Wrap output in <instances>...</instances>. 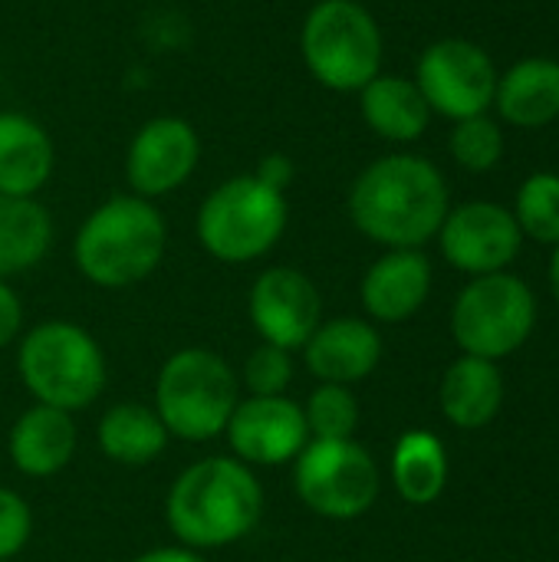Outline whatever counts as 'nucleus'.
I'll return each mask as SVG.
<instances>
[{
    "instance_id": "1",
    "label": "nucleus",
    "mask_w": 559,
    "mask_h": 562,
    "mask_svg": "<svg viewBox=\"0 0 559 562\" xmlns=\"http://www.w3.org/2000/svg\"><path fill=\"white\" fill-rule=\"evenodd\" d=\"M349 214L369 240L392 250H415L441 231L448 217V188L432 161L389 155L356 178Z\"/></svg>"
},
{
    "instance_id": "2",
    "label": "nucleus",
    "mask_w": 559,
    "mask_h": 562,
    "mask_svg": "<svg viewBox=\"0 0 559 562\" xmlns=\"http://www.w3.org/2000/svg\"><path fill=\"white\" fill-rule=\"evenodd\" d=\"M264 517V491L237 458H204L178 474L168 494V527L188 550L244 540Z\"/></svg>"
},
{
    "instance_id": "3",
    "label": "nucleus",
    "mask_w": 559,
    "mask_h": 562,
    "mask_svg": "<svg viewBox=\"0 0 559 562\" xmlns=\"http://www.w3.org/2000/svg\"><path fill=\"white\" fill-rule=\"evenodd\" d=\"M168 227L161 211L138 194H115L99 204L76 234L72 257L96 286L122 290L148 273L165 257Z\"/></svg>"
},
{
    "instance_id": "4",
    "label": "nucleus",
    "mask_w": 559,
    "mask_h": 562,
    "mask_svg": "<svg viewBox=\"0 0 559 562\" xmlns=\"http://www.w3.org/2000/svg\"><path fill=\"white\" fill-rule=\"evenodd\" d=\"M16 369L40 405L59 412L89 408L105 389V356L76 323H40L20 342Z\"/></svg>"
},
{
    "instance_id": "5",
    "label": "nucleus",
    "mask_w": 559,
    "mask_h": 562,
    "mask_svg": "<svg viewBox=\"0 0 559 562\" xmlns=\"http://www.w3.org/2000/svg\"><path fill=\"white\" fill-rule=\"evenodd\" d=\"M237 402L241 382L211 349H181L161 366L155 412L165 431L181 441H211L224 435Z\"/></svg>"
},
{
    "instance_id": "6",
    "label": "nucleus",
    "mask_w": 559,
    "mask_h": 562,
    "mask_svg": "<svg viewBox=\"0 0 559 562\" xmlns=\"http://www.w3.org/2000/svg\"><path fill=\"white\" fill-rule=\"evenodd\" d=\"M287 198L257 175H237L217 184L198 211L201 247L224 263H247L273 250L287 231Z\"/></svg>"
},
{
    "instance_id": "7",
    "label": "nucleus",
    "mask_w": 559,
    "mask_h": 562,
    "mask_svg": "<svg viewBox=\"0 0 559 562\" xmlns=\"http://www.w3.org/2000/svg\"><path fill=\"white\" fill-rule=\"evenodd\" d=\"M300 43L306 69L333 92H359L379 76L382 33L356 0H320L303 20Z\"/></svg>"
},
{
    "instance_id": "8",
    "label": "nucleus",
    "mask_w": 559,
    "mask_h": 562,
    "mask_svg": "<svg viewBox=\"0 0 559 562\" xmlns=\"http://www.w3.org/2000/svg\"><path fill=\"white\" fill-rule=\"evenodd\" d=\"M537 323L530 286L511 273H484L468 283L451 313V333L465 356L497 362L517 352Z\"/></svg>"
},
{
    "instance_id": "9",
    "label": "nucleus",
    "mask_w": 559,
    "mask_h": 562,
    "mask_svg": "<svg viewBox=\"0 0 559 562\" xmlns=\"http://www.w3.org/2000/svg\"><path fill=\"white\" fill-rule=\"evenodd\" d=\"M293 484L313 514L329 520H356L379 497V468L353 438L313 441L297 454Z\"/></svg>"
},
{
    "instance_id": "10",
    "label": "nucleus",
    "mask_w": 559,
    "mask_h": 562,
    "mask_svg": "<svg viewBox=\"0 0 559 562\" xmlns=\"http://www.w3.org/2000/svg\"><path fill=\"white\" fill-rule=\"evenodd\" d=\"M428 109L448 119H474L494 102L497 69L491 56L468 40H438L418 59V82Z\"/></svg>"
},
{
    "instance_id": "11",
    "label": "nucleus",
    "mask_w": 559,
    "mask_h": 562,
    "mask_svg": "<svg viewBox=\"0 0 559 562\" xmlns=\"http://www.w3.org/2000/svg\"><path fill=\"white\" fill-rule=\"evenodd\" d=\"M441 254L451 267L484 277L501 273L521 254L517 217L491 201H471L451 211L441 224Z\"/></svg>"
},
{
    "instance_id": "12",
    "label": "nucleus",
    "mask_w": 559,
    "mask_h": 562,
    "mask_svg": "<svg viewBox=\"0 0 559 562\" xmlns=\"http://www.w3.org/2000/svg\"><path fill=\"white\" fill-rule=\"evenodd\" d=\"M323 300L313 280L293 267H273L250 286V323L264 342L287 352L303 349L316 333Z\"/></svg>"
},
{
    "instance_id": "13",
    "label": "nucleus",
    "mask_w": 559,
    "mask_h": 562,
    "mask_svg": "<svg viewBox=\"0 0 559 562\" xmlns=\"http://www.w3.org/2000/svg\"><path fill=\"white\" fill-rule=\"evenodd\" d=\"M224 435L237 461L267 468L293 461L310 438L303 408L283 395H254L237 402Z\"/></svg>"
},
{
    "instance_id": "14",
    "label": "nucleus",
    "mask_w": 559,
    "mask_h": 562,
    "mask_svg": "<svg viewBox=\"0 0 559 562\" xmlns=\"http://www.w3.org/2000/svg\"><path fill=\"white\" fill-rule=\"evenodd\" d=\"M198 155L201 145L194 128L178 115H158L145 122L132 138L125 158V178L135 188V194L148 201L181 188L191 178Z\"/></svg>"
},
{
    "instance_id": "15",
    "label": "nucleus",
    "mask_w": 559,
    "mask_h": 562,
    "mask_svg": "<svg viewBox=\"0 0 559 562\" xmlns=\"http://www.w3.org/2000/svg\"><path fill=\"white\" fill-rule=\"evenodd\" d=\"M306 369L329 385H353L372 375L382 359V336L366 319H333L320 323L303 346Z\"/></svg>"
},
{
    "instance_id": "16",
    "label": "nucleus",
    "mask_w": 559,
    "mask_h": 562,
    "mask_svg": "<svg viewBox=\"0 0 559 562\" xmlns=\"http://www.w3.org/2000/svg\"><path fill=\"white\" fill-rule=\"evenodd\" d=\"M432 290V263L418 250H389L362 277V306L379 323H402L422 310Z\"/></svg>"
},
{
    "instance_id": "17",
    "label": "nucleus",
    "mask_w": 559,
    "mask_h": 562,
    "mask_svg": "<svg viewBox=\"0 0 559 562\" xmlns=\"http://www.w3.org/2000/svg\"><path fill=\"white\" fill-rule=\"evenodd\" d=\"M56 151L40 122L0 112V194L33 198L53 175Z\"/></svg>"
},
{
    "instance_id": "18",
    "label": "nucleus",
    "mask_w": 559,
    "mask_h": 562,
    "mask_svg": "<svg viewBox=\"0 0 559 562\" xmlns=\"http://www.w3.org/2000/svg\"><path fill=\"white\" fill-rule=\"evenodd\" d=\"M76 451V425L69 412L33 405L10 431V458L26 477H49L69 464Z\"/></svg>"
},
{
    "instance_id": "19",
    "label": "nucleus",
    "mask_w": 559,
    "mask_h": 562,
    "mask_svg": "<svg viewBox=\"0 0 559 562\" xmlns=\"http://www.w3.org/2000/svg\"><path fill=\"white\" fill-rule=\"evenodd\" d=\"M441 412L451 425L478 431L494 422L504 402V382L494 362L478 356H461L441 379Z\"/></svg>"
},
{
    "instance_id": "20",
    "label": "nucleus",
    "mask_w": 559,
    "mask_h": 562,
    "mask_svg": "<svg viewBox=\"0 0 559 562\" xmlns=\"http://www.w3.org/2000/svg\"><path fill=\"white\" fill-rule=\"evenodd\" d=\"M494 102L511 125L540 128L559 115V63L557 59H524L497 79Z\"/></svg>"
},
{
    "instance_id": "21",
    "label": "nucleus",
    "mask_w": 559,
    "mask_h": 562,
    "mask_svg": "<svg viewBox=\"0 0 559 562\" xmlns=\"http://www.w3.org/2000/svg\"><path fill=\"white\" fill-rule=\"evenodd\" d=\"M366 125L389 142H415L432 119L422 89L402 76H376L359 89Z\"/></svg>"
},
{
    "instance_id": "22",
    "label": "nucleus",
    "mask_w": 559,
    "mask_h": 562,
    "mask_svg": "<svg viewBox=\"0 0 559 562\" xmlns=\"http://www.w3.org/2000/svg\"><path fill=\"white\" fill-rule=\"evenodd\" d=\"M168 445V431L155 408L122 402L112 405L99 422V448L109 461L142 468L152 464Z\"/></svg>"
},
{
    "instance_id": "23",
    "label": "nucleus",
    "mask_w": 559,
    "mask_h": 562,
    "mask_svg": "<svg viewBox=\"0 0 559 562\" xmlns=\"http://www.w3.org/2000/svg\"><path fill=\"white\" fill-rule=\"evenodd\" d=\"M53 240V221L33 198L0 194V280L36 267Z\"/></svg>"
},
{
    "instance_id": "24",
    "label": "nucleus",
    "mask_w": 559,
    "mask_h": 562,
    "mask_svg": "<svg viewBox=\"0 0 559 562\" xmlns=\"http://www.w3.org/2000/svg\"><path fill=\"white\" fill-rule=\"evenodd\" d=\"M392 481L395 491L409 504H432L441 497L448 481L445 445L428 431H409L399 438L392 454Z\"/></svg>"
},
{
    "instance_id": "25",
    "label": "nucleus",
    "mask_w": 559,
    "mask_h": 562,
    "mask_svg": "<svg viewBox=\"0 0 559 562\" xmlns=\"http://www.w3.org/2000/svg\"><path fill=\"white\" fill-rule=\"evenodd\" d=\"M517 227L540 244H559V175L537 171L517 191Z\"/></svg>"
},
{
    "instance_id": "26",
    "label": "nucleus",
    "mask_w": 559,
    "mask_h": 562,
    "mask_svg": "<svg viewBox=\"0 0 559 562\" xmlns=\"http://www.w3.org/2000/svg\"><path fill=\"white\" fill-rule=\"evenodd\" d=\"M303 418H306V431L313 435V441H346V438H353V431L359 425V405H356L349 385L323 382L310 395Z\"/></svg>"
},
{
    "instance_id": "27",
    "label": "nucleus",
    "mask_w": 559,
    "mask_h": 562,
    "mask_svg": "<svg viewBox=\"0 0 559 562\" xmlns=\"http://www.w3.org/2000/svg\"><path fill=\"white\" fill-rule=\"evenodd\" d=\"M451 155L458 165H465L468 171H488L501 161L504 155V135L501 128L484 119V115H474V119H461L458 128L451 132Z\"/></svg>"
},
{
    "instance_id": "28",
    "label": "nucleus",
    "mask_w": 559,
    "mask_h": 562,
    "mask_svg": "<svg viewBox=\"0 0 559 562\" xmlns=\"http://www.w3.org/2000/svg\"><path fill=\"white\" fill-rule=\"evenodd\" d=\"M244 382L254 395H283L287 385L293 382V359L287 349L264 342L260 349L250 352L244 366Z\"/></svg>"
},
{
    "instance_id": "29",
    "label": "nucleus",
    "mask_w": 559,
    "mask_h": 562,
    "mask_svg": "<svg viewBox=\"0 0 559 562\" xmlns=\"http://www.w3.org/2000/svg\"><path fill=\"white\" fill-rule=\"evenodd\" d=\"M30 533H33L30 504L20 494L0 487V562L13 560L30 543Z\"/></svg>"
},
{
    "instance_id": "30",
    "label": "nucleus",
    "mask_w": 559,
    "mask_h": 562,
    "mask_svg": "<svg viewBox=\"0 0 559 562\" xmlns=\"http://www.w3.org/2000/svg\"><path fill=\"white\" fill-rule=\"evenodd\" d=\"M20 326H23V306H20L16 293L0 280V349L7 342H13Z\"/></svg>"
},
{
    "instance_id": "31",
    "label": "nucleus",
    "mask_w": 559,
    "mask_h": 562,
    "mask_svg": "<svg viewBox=\"0 0 559 562\" xmlns=\"http://www.w3.org/2000/svg\"><path fill=\"white\" fill-rule=\"evenodd\" d=\"M257 178H260V181H267L270 188L283 191V188L293 181V165H290L283 155H270V158H264V161H260Z\"/></svg>"
},
{
    "instance_id": "32",
    "label": "nucleus",
    "mask_w": 559,
    "mask_h": 562,
    "mask_svg": "<svg viewBox=\"0 0 559 562\" xmlns=\"http://www.w3.org/2000/svg\"><path fill=\"white\" fill-rule=\"evenodd\" d=\"M135 562H204L194 550L188 547H161V550H152L145 557H138Z\"/></svg>"
},
{
    "instance_id": "33",
    "label": "nucleus",
    "mask_w": 559,
    "mask_h": 562,
    "mask_svg": "<svg viewBox=\"0 0 559 562\" xmlns=\"http://www.w3.org/2000/svg\"><path fill=\"white\" fill-rule=\"evenodd\" d=\"M550 286H554V296H557L559 303V244L557 254H554V263H550Z\"/></svg>"
}]
</instances>
